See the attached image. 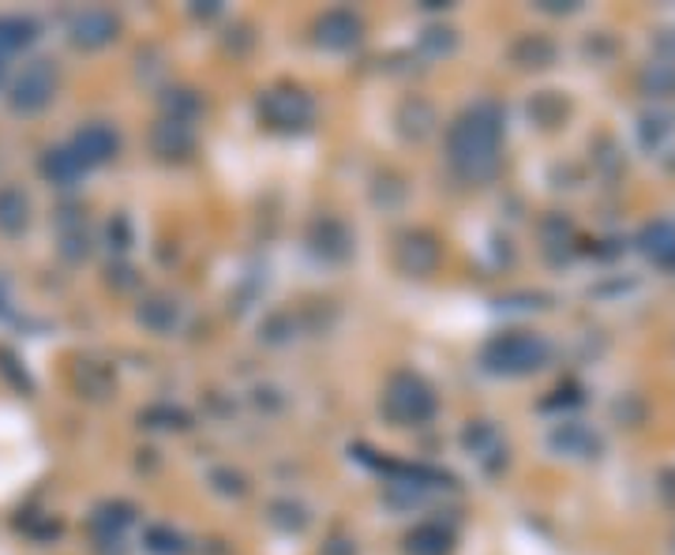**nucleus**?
I'll list each match as a JSON object with an SVG mask.
<instances>
[{"label":"nucleus","instance_id":"9d476101","mask_svg":"<svg viewBox=\"0 0 675 555\" xmlns=\"http://www.w3.org/2000/svg\"><path fill=\"white\" fill-rule=\"evenodd\" d=\"M71 31H76L71 38H76L79 45H106L117 34V20L106 12H87V15H79Z\"/></svg>","mask_w":675,"mask_h":555},{"label":"nucleus","instance_id":"f8f14e48","mask_svg":"<svg viewBox=\"0 0 675 555\" xmlns=\"http://www.w3.org/2000/svg\"><path fill=\"white\" fill-rule=\"evenodd\" d=\"M26 222V203H23V196L15 199V207H8V192L0 196V225L4 230H20V225Z\"/></svg>","mask_w":675,"mask_h":555},{"label":"nucleus","instance_id":"6e6552de","mask_svg":"<svg viewBox=\"0 0 675 555\" xmlns=\"http://www.w3.org/2000/svg\"><path fill=\"white\" fill-rule=\"evenodd\" d=\"M79 158V166H98V162L113 158L117 154V135L106 129V124H90L76 135V151H71Z\"/></svg>","mask_w":675,"mask_h":555},{"label":"nucleus","instance_id":"7ed1b4c3","mask_svg":"<svg viewBox=\"0 0 675 555\" xmlns=\"http://www.w3.org/2000/svg\"><path fill=\"white\" fill-rule=\"evenodd\" d=\"M259 113L270 129H305L312 121V98L297 87H281V90H267L259 98Z\"/></svg>","mask_w":675,"mask_h":555},{"label":"nucleus","instance_id":"f257e3e1","mask_svg":"<svg viewBox=\"0 0 675 555\" xmlns=\"http://www.w3.org/2000/svg\"><path fill=\"white\" fill-rule=\"evenodd\" d=\"M446 158H451L454 173L462 180H480L496 177L499 169V113L488 102L465 109L458 121L446 132Z\"/></svg>","mask_w":675,"mask_h":555},{"label":"nucleus","instance_id":"1a4fd4ad","mask_svg":"<svg viewBox=\"0 0 675 555\" xmlns=\"http://www.w3.org/2000/svg\"><path fill=\"white\" fill-rule=\"evenodd\" d=\"M154 151L162 154V158H173V154H188L191 151V132H188V124L185 121H162L158 129H154Z\"/></svg>","mask_w":675,"mask_h":555},{"label":"nucleus","instance_id":"4468645a","mask_svg":"<svg viewBox=\"0 0 675 555\" xmlns=\"http://www.w3.org/2000/svg\"><path fill=\"white\" fill-rule=\"evenodd\" d=\"M0 76H4V53H0Z\"/></svg>","mask_w":675,"mask_h":555},{"label":"nucleus","instance_id":"f03ea898","mask_svg":"<svg viewBox=\"0 0 675 555\" xmlns=\"http://www.w3.org/2000/svg\"><path fill=\"white\" fill-rule=\"evenodd\" d=\"M383 413L395 424H424L435 413V398L424 379L398 371V376H390L387 395H383Z\"/></svg>","mask_w":675,"mask_h":555},{"label":"nucleus","instance_id":"20e7f679","mask_svg":"<svg viewBox=\"0 0 675 555\" xmlns=\"http://www.w3.org/2000/svg\"><path fill=\"white\" fill-rule=\"evenodd\" d=\"M544 357V345L536 338H529V334H507V338L491 342L485 360L488 368L496 371H525V368H536Z\"/></svg>","mask_w":675,"mask_h":555},{"label":"nucleus","instance_id":"ddd939ff","mask_svg":"<svg viewBox=\"0 0 675 555\" xmlns=\"http://www.w3.org/2000/svg\"><path fill=\"white\" fill-rule=\"evenodd\" d=\"M147 541H151V548L162 552V555H177L180 552V536L169 533V530H151Z\"/></svg>","mask_w":675,"mask_h":555},{"label":"nucleus","instance_id":"0eeeda50","mask_svg":"<svg viewBox=\"0 0 675 555\" xmlns=\"http://www.w3.org/2000/svg\"><path fill=\"white\" fill-rule=\"evenodd\" d=\"M316 31H319L316 38L323 42L327 49H350V45H357L361 38V20L353 12H327Z\"/></svg>","mask_w":675,"mask_h":555},{"label":"nucleus","instance_id":"9b49d317","mask_svg":"<svg viewBox=\"0 0 675 555\" xmlns=\"http://www.w3.org/2000/svg\"><path fill=\"white\" fill-rule=\"evenodd\" d=\"M406 544L413 555H446L451 552V533L443 525H417Z\"/></svg>","mask_w":675,"mask_h":555},{"label":"nucleus","instance_id":"423d86ee","mask_svg":"<svg viewBox=\"0 0 675 555\" xmlns=\"http://www.w3.org/2000/svg\"><path fill=\"white\" fill-rule=\"evenodd\" d=\"M398 263H401V270H409V275H432L435 263H440V244H435L432 236H424V233L401 236Z\"/></svg>","mask_w":675,"mask_h":555},{"label":"nucleus","instance_id":"39448f33","mask_svg":"<svg viewBox=\"0 0 675 555\" xmlns=\"http://www.w3.org/2000/svg\"><path fill=\"white\" fill-rule=\"evenodd\" d=\"M53 87H57V76H53V68L45 65V60H38V65L26 68L20 76V84H15V106L42 109L53 98Z\"/></svg>","mask_w":675,"mask_h":555}]
</instances>
